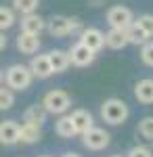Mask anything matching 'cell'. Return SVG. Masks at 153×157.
Listing matches in <instances>:
<instances>
[{
  "instance_id": "obj_9",
  "label": "cell",
  "mask_w": 153,
  "mask_h": 157,
  "mask_svg": "<svg viewBox=\"0 0 153 157\" xmlns=\"http://www.w3.org/2000/svg\"><path fill=\"white\" fill-rule=\"evenodd\" d=\"M29 69L34 73V78L38 80H46L53 75V65H50V59H48V52L46 55H34L32 61H29Z\"/></svg>"
},
{
  "instance_id": "obj_20",
  "label": "cell",
  "mask_w": 153,
  "mask_h": 157,
  "mask_svg": "<svg viewBox=\"0 0 153 157\" xmlns=\"http://www.w3.org/2000/svg\"><path fill=\"white\" fill-rule=\"evenodd\" d=\"M55 132L61 138H73L76 136V128H73V121H71L69 115H59V120L55 121Z\"/></svg>"
},
{
  "instance_id": "obj_24",
  "label": "cell",
  "mask_w": 153,
  "mask_h": 157,
  "mask_svg": "<svg viewBox=\"0 0 153 157\" xmlns=\"http://www.w3.org/2000/svg\"><path fill=\"white\" fill-rule=\"evenodd\" d=\"M139 134L153 143V117H143L139 121Z\"/></svg>"
},
{
  "instance_id": "obj_29",
  "label": "cell",
  "mask_w": 153,
  "mask_h": 157,
  "mask_svg": "<svg viewBox=\"0 0 153 157\" xmlns=\"http://www.w3.org/2000/svg\"><path fill=\"white\" fill-rule=\"evenodd\" d=\"M6 48V38H4V32H0V50Z\"/></svg>"
},
{
  "instance_id": "obj_11",
  "label": "cell",
  "mask_w": 153,
  "mask_h": 157,
  "mask_svg": "<svg viewBox=\"0 0 153 157\" xmlns=\"http://www.w3.org/2000/svg\"><path fill=\"white\" fill-rule=\"evenodd\" d=\"M19 126L15 120H4L0 121V145L13 147L19 143Z\"/></svg>"
},
{
  "instance_id": "obj_15",
  "label": "cell",
  "mask_w": 153,
  "mask_h": 157,
  "mask_svg": "<svg viewBox=\"0 0 153 157\" xmlns=\"http://www.w3.org/2000/svg\"><path fill=\"white\" fill-rule=\"evenodd\" d=\"M48 117V111L42 107V103H36V105H29L23 113V121L25 124H34V126H42Z\"/></svg>"
},
{
  "instance_id": "obj_33",
  "label": "cell",
  "mask_w": 153,
  "mask_h": 157,
  "mask_svg": "<svg viewBox=\"0 0 153 157\" xmlns=\"http://www.w3.org/2000/svg\"><path fill=\"white\" fill-rule=\"evenodd\" d=\"M111 157H122V155H111Z\"/></svg>"
},
{
  "instance_id": "obj_26",
  "label": "cell",
  "mask_w": 153,
  "mask_h": 157,
  "mask_svg": "<svg viewBox=\"0 0 153 157\" xmlns=\"http://www.w3.org/2000/svg\"><path fill=\"white\" fill-rule=\"evenodd\" d=\"M126 157H153V153H151L149 147L136 145V147H132V149L128 151V155H126Z\"/></svg>"
},
{
  "instance_id": "obj_30",
  "label": "cell",
  "mask_w": 153,
  "mask_h": 157,
  "mask_svg": "<svg viewBox=\"0 0 153 157\" xmlns=\"http://www.w3.org/2000/svg\"><path fill=\"white\" fill-rule=\"evenodd\" d=\"M88 4H92V6H101V4H105V0H88Z\"/></svg>"
},
{
  "instance_id": "obj_13",
  "label": "cell",
  "mask_w": 153,
  "mask_h": 157,
  "mask_svg": "<svg viewBox=\"0 0 153 157\" xmlns=\"http://www.w3.org/2000/svg\"><path fill=\"white\" fill-rule=\"evenodd\" d=\"M71 121H73V128H76V134H80L82 136L84 132H88L90 128L94 126V117L90 111H86V109H76L73 113L69 115Z\"/></svg>"
},
{
  "instance_id": "obj_25",
  "label": "cell",
  "mask_w": 153,
  "mask_h": 157,
  "mask_svg": "<svg viewBox=\"0 0 153 157\" xmlns=\"http://www.w3.org/2000/svg\"><path fill=\"white\" fill-rule=\"evenodd\" d=\"M141 59L145 65H149V67H153V40H147L145 44H143L141 48Z\"/></svg>"
},
{
  "instance_id": "obj_31",
  "label": "cell",
  "mask_w": 153,
  "mask_h": 157,
  "mask_svg": "<svg viewBox=\"0 0 153 157\" xmlns=\"http://www.w3.org/2000/svg\"><path fill=\"white\" fill-rule=\"evenodd\" d=\"M63 157H80V155H78V153H65Z\"/></svg>"
},
{
  "instance_id": "obj_28",
  "label": "cell",
  "mask_w": 153,
  "mask_h": 157,
  "mask_svg": "<svg viewBox=\"0 0 153 157\" xmlns=\"http://www.w3.org/2000/svg\"><path fill=\"white\" fill-rule=\"evenodd\" d=\"M69 29H71V34H80L84 29L82 19H80V17H69Z\"/></svg>"
},
{
  "instance_id": "obj_23",
  "label": "cell",
  "mask_w": 153,
  "mask_h": 157,
  "mask_svg": "<svg viewBox=\"0 0 153 157\" xmlns=\"http://www.w3.org/2000/svg\"><path fill=\"white\" fill-rule=\"evenodd\" d=\"M15 105V92L6 86H0V111H6Z\"/></svg>"
},
{
  "instance_id": "obj_22",
  "label": "cell",
  "mask_w": 153,
  "mask_h": 157,
  "mask_svg": "<svg viewBox=\"0 0 153 157\" xmlns=\"http://www.w3.org/2000/svg\"><path fill=\"white\" fill-rule=\"evenodd\" d=\"M15 23H17V15H15V11L9 9V6H0V32L13 27Z\"/></svg>"
},
{
  "instance_id": "obj_27",
  "label": "cell",
  "mask_w": 153,
  "mask_h": 157,
  "mask_svg": "<svg viewBox=\"0 0 153 157\" xmlns=\"http://www.w3.org/2000/svg\"><path fill=\"white\" fill-rule=\"evenodd\" d=\"M136 23H139L143 29H145V32L149 34V38L153 36V15H141Z\"/></svg>"
},
{
  "instance_id": "obj_16",
  "label": "cell",
  "mask_w": 153,
  "mask_h": 157,
  "mask_svg": "<svg viewBox=\"0 0 153 157\" xmlns=\"http://www.w3.org/2000/svg\"><path fill=\"white\" fill-rule=\"evenodd\" d=\"M48 59H50V65H53V71L55 73H63L71 65L69 52H67V50H61V48L50 50V52H48Z\"/></svg>"
},
{
  "instance_id": "obj_7",
  "label": "cell",
  "mask_w": 153,
  "mask_h": 157,
  "mask_svg": "<svg viewBox=\"0 0 153 157\" xmlns=\"http://www.w3.org/2000/svg\"><path fill=\"white\" fill-rule=\"evenodd\" d=\"M21 32L25 34H36V36H40L44 29H46V19L44 17H40L38 13H27V15H21Z\"/></svg>"
},
{
  "instance_id": "obj_1",
  "label": "cell",
  "mask_w": 153,
  "mask_h": 157,
  "mask_svg": "<svg viewBox=\"0 0 153 157\" xmlns=\"http://www.w3.org/2000/svg\"><path fill=\"white\" fill-rule=\"evenodd\" d=\"M34 82V73L29 69V65L23 63H15L4 71V84L11 88L13 92H23L27 90Z\"/></svg>"
},
{
  "instance_id": "obj_19",
  "label": "cell",
  "mask_w": 153,
  "mask_h": 157,
  "mask_svg": "<svg viewBox=\"0 0 153 157\" xmlns=\"http://www.w3.org/2000/svg\"><path fill=\"white\" fill-rule=\"evenodd\" d=\"M124 34H126V40H128V44H134V46H143L147 40H149V34L143 29L141 25L136 23H130L126 29H124Z\"/></svg>"
},
{
  "instance_id": "obj_14",
  "label": "cell",
  "mask_w": 153,
  "mask_h": 157,
  "mask_svg": "<svg viewBox=\"0 0 153 157\" xmlns=\"http://www.w3.org/2000/svg\"><path fill=\"white\" fill-rule=\"evenodd\" d=\"M42 140V126H34V124H21L19 126V143L23 145H36Z\"/></svg>"
},
{
  "instance_id": "obj_32",
  "label": "cell",
  "mask_w": 153,
  "mask_h": 157,
  "mask_svg": "<svg viewBox=\"0 0 153 157\" xmlns=\"http://www.w3.org/2000/svg\"><path fill=\"white\" fill-rule=\"evenodd\" d=\"M2 80H4V73H2V69H0V84H2Z\"/></svg>"
},
{
  "instance_id": "obj_21",
  "label": "cell",
  "mask_w": 153,
  "mask_h": 157,
  "mask_svg": "<svg viewBox=\"0 0 153 157\" xmlns=\"http://www.w3.org/2000/svg\"><path fill=\"white\" fill-rule=\"evenodd\" d=\"M40 6V0H13V11L19 15H27V13H36Z\"/></svg>"
},
{
  "instance_id": "obj_18",
  "label": "cell",
  "mask_w": 153,
  "mask_h": 157,
  "mask_svg": "<svg viewBox=\"0 0 153 157\" xmlns=\"http://www.w3.org/2000/svg\"><path fill=\"white\" fill-rule=\"evenodd\" d=\"M105 46L111 50H122L128 46V40H126V34H124V29H116V27H111L109 32L105 34Z\"/></svg>"
},
{
  "instance_id": "obj_8",
  "label": "cell",
  "mask_w": 153,
  "mask_h": 157,
  "mask_svg": "<svg viewBox=\"0 0 153 157\" xmlns=\"http://www.w3.org/2000/svg\"><path fill=\"white\" fill-rule=\"evenodd\" d=\"M80 42L86 44L90 50L99 52L105 46V34L101 29H96V27H84L82 32H80Z\"/></svg>"
},
{
  "instance_id": "obj_4",
  "label": "cell",
  "mask_w": 153,
  "mask_h": 157,
  "mask_svg": "<svg viewBox=\"0 0 153 157\" xmlns=\"http://www.w3.org/2000/svg\"><path fill=\"white\" fill-rule=\"evenodd\" d=\"M82 143H84V147H86L88 151H103L105 147H109L111 136H109L107 130H103V128H94L92 126L88 132L82 134Z\"/></svg>"
},
{
  "instance_id": "obj_6",
  "label": "cell",
  "mask_w": 153,
  "mask_h": 157,
  "mask_svg": "<svg viewBox=\"0 0 153 157\" xmlns=\"http://www.w3.org/2000/svg\"><path fill=\"white\" fill-rule=\"evenodd\" d=\"M67 52H69L71 65H76V67H88V65H92L94 59H96V52L90 50L86 44H82L80 40H78V42H76Z\"/></svg>"
},
{
  "instance_id": "obj_3",
  "label": "cell",
  "mask_w": 153,
  "mask_h": 157,
  "mask_svg": "<svg viewBox=\"0 0 153 157\" xmlns=\"http://www.w3.org/2000/svg\"><path fill=\"white\" fill-rule=\"evenodd\" d=\"M42 107L46 109L48 113H53V115H63L71 107V97L65 90H59V88L48 90L44 94V98H42Z\"/></svg>"
},
{
  "instance_id": "obj_5",
  "label": "cell",
  "mask_w": 153,
  "mask_h": 157,
  "mask_svg": "<svg viewBox=\"0 0 153 157\" xmlns=\"http://www.w3.org/2000/svg\"><path fill=\"white\" fill-rule=\"evenodd\" d=\"M107 23H109V27H116V29H126L130 23H134V15L130 9L118 4L107 11Z\"/></svg>"
},
{
  "instance_id": "obj_12",
  "label": "cell",
  "mask_w": 153,
  "mask_h": 157,
  "mask_svg": "<svg viewBox=\"0 0 153 157\" xmlns=\"http://www.w3.org/2000/svg\"><path fill=\"white\" fill-rule=\"evenodd\" d=\"M17 50L21 52V55H36L40 46H42V42H40V36H36V34H25V32H19V36H17Z\"/></svg>"
},
{
  "instance_id": "obj_10",
  "label": "cell",
  "mask_w": 153,
  "mask_h": 157,
  "mask_svg": "<svg viewBox=\"0 0 153 157\" xmlns=\"http://www.w3.org/2000/svg\"><path fill=\"white\" fill-rule=\"evenodd\" d=\"M46 32L53 38H65L71 34L69 29V17L65 15H53L50 19H46Z\"/></svg>"
},
{
  "instance_id": "obj_2",
  "label": "cell",
  "mask_w": 153,
  "mask_h": 157,
  "mask_svg": "<svg viewBox=\"0 0 153 157\" xmlns=\"http://www.w3.org/2000/svg\"><path fill=\"white\" fill-rule=\"evenodd\" d=\"M128 115H130V109L122 98H107L101 105V117L109 126H122L128 120Z\"/></svg>"
},
{
  "instance_id": "obj_34",
  "label": "cell",
  "mask_w": 153,
  "mask_h": 157,
  "mask_svg": "<svg viewBox=\"0 0 153 157\" xmlns=\"http://www.w3.org/2000/svg\"><path fill=\"white\" fill-rule=\"evenodd\" d=\"M40 157H48V155H40Z\"/></svg>"
},
{
  "instance_id": "obj_17",
  "label": "cell",
  "mask_w": 153,
  "mask_h": 157,
  "mask_svg": "<svg viewBox=\"0 0 153 157\" xmlns=\"http://www.w3.org/2000/svg\"><path fill=\"white\" fill-rule=\"evenodd\" d=\"M134 97L143 105H151L153 103V80H139L134 84Z\"/></svg>"
}]
</instances>
